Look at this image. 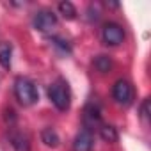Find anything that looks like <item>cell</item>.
Masks as SVG:
<instances>
[{
	"instance_id": "cell-1",
	"label": "cell",
	"mask_w": 151,
	"mask_h": 151,
	"mask_svg": "<svg viewBox=\"0 0 151 151\" xmlns=\"http://www.w3.org/2000/svg\"><path fill=\"white\" fill-rule=\"evenodd\" d=\"M14 96L23 107H32L39 100L37 86L27 77H18L14 80Z\"/></svg>"
},
{
	"instance_id": "cell-2",
	"label": "cell",
	"mask_w": 151,
	"mask_h": 151,
	"mask_svg": "<svg viewBox=\"0 0 151 151\" xmlns=\"http://www.w3.org/2000/svg\"><path fill=\"white\" fill-rule=\"evenodd\" d=\"M48 98L57 110H60V112L68 110L71 105V91H69L68 82L64 78H57L48 87Z\"/></svg>"
},
{
	"instance_id": "cell-3",
	"label": "cell",
	"mask_w": 151,
	"mask_h": 151,
	"mask_svg": "<svg viewBox=\"0 0 151 151\" xmlns=\"http://www.w3.org/2000/svg\"><path fill=\"white\" fill-rule=\"evenodd\" d=\"M57 14L53 13V11H50V9H41V11H37L36 14H34V18H32V25H34V29L36 30H39V32H52L55 27H57Z\"/></svg>"
},
{
	"instance_id": "cell-4",
	"label": "cell",
	"mask_w": 151,
	"mask_h": 151,
	"mask_svg": "<svg viewBox=\"0 0 151 151\" xmlns=\"http://www.w3.org/2000/svg\"><path fill=\"white\" fill-rule=\"evenodd\" d=\"M101 41L107 46H119L124 41V29L116 22L105 23L101 29Z\"/></svg>"
},
{
	"instance_id": "cell-5",
	"label": "cell",
	"mask_w": 151,
	"mask_h": 151,
	"mask_svg": "<svg viewBox=\"0 0 151 151\" xmlns=\"http://www.w3.org/2000/svg\"><path fill=\"white\" fill-rule=\"evenodd\" d=\"M112 98L116 100V103L123 105V107H128L133 103V87L128 80H123L119 78L114 87H112Z\"/></svg>"
},
{
	"instance_id": "cell-6",
	"label": "cell",
	"mask_w": 151,
	"mask_h": 151,
	"mask_svg": "<svg viewBox=\"0 0 151 151\" xmlns=\"http://www.w3.org/2000/svg\"><path fill=\"white\" fill-rule=\"evenodd\" d=\"M100 126H101V110L98 105L89 103L84 110V128L93 132L94 128H100Z\"/></svg>"
},
{
	"instance_id": "cell-7",
	"label": "cell",
	"mask_w": 151,
	"mask_h": 151,
	"mask_svg": "<svg viewBox=\"0 0 151 151\" xmlns=\"http://www.w3.org/2000/svg\"><path fill=\"white\" fill-rule=\"evenodd\" d=\"M94 146V137L93 132L82 128L73 139V151H93Z\"/></svg>"
},
{
	"instance_id": "cell-8",
	"label": "cell",
	"mask_w": 151,
	"mask_h": 151,
	"mask_svg": "<svg viewBox=\"0 0 151 151\" xmlns=\"http://www.w3.org/2000/svg\"><path fill=\"white\" fill-rule=\"evenodd\" d=\"M9 144L14 151H30V139L25 132L11 128L9 132Z\"/></svg>"
},
{
	"instance_id": "cell-9",
	"label": "cell",
	"mask_w": 151,
	"mask_h": 151,
	"mask_svg": "<svg viewBox=\"0 0 151 151\" xmlns=\"http://www.w3.org/2000/svg\"><path fill=\"white\" fill-rule=\"evenodd\" d=\"M41 140H43L45 146H48V147H57L59 142H60L59 133H57L53 128H45V130L41 132Z\"/></svg>"
},
{
	"instance_id": "cell-10",
	"label": "cell",
	"mask_w": 151,
	"mask_h": 151,
	"mask_svg": "<svg viewBox=\"0 0 151 151\" xmlns=\"http://www.w3.org/2000/svg\"><path fill=\"white\" fill-rule=\"evenodd\" d=\"M59 9V14L64 18V20H75L77 18V9H75V6L71 2H68V0H64V2H60L57 6Z\"/></svg>"
},
{
	"instance_id": "cell-11",
	"label": "cell",
	"mask_w": 151,
	"mask_h": 151,
	"mask_svg": "<svg viewBox=\"0 0 151 151\" xmlns=\"http://www.w3.org/2000/svg\"><path fill=\"white\" fill-rule=\"evenodd\" d=\"M98 132H100V137L103 139V140H107V142H116L117 140V130L112 126V124H101L100 128H98Z\"/></svg>"
},
{
	"instance_id": "cell-12",
	"label": "cell",
	"mask_w": 151,
	"mask_h": 151,
	"mask_svg": "<svg viewBox=\"0 0 151 151\" xmlns=\"http://www.w3.org/2000/svg\"><path fill=\"white\" fill-rule=\"evenodd\" d=\"M94 68H96L100 73H109V71L112 69V60H110V57H107V55H98V57L94 59Z\"/></svg>"
},
{
	"instance_id": "cell-13",
	"label": "cell",
	"mask_w": 151,
	"mask_h": 151,
	"mask_svg": "<svg viewBox=\"0 0 151 151\" xmlns=\"http://www.w3.org/2000/svg\"><path fill=\"white\" fill-rule=\"evenodd\" d=\"M11 55H13V50L9 45H2L0 46V66L4 69H9L11 68Z\"/></svg>"
},
{
	"instance_id": "cell-14",
	"label": "cell",
	"mask_w": 151,
	"mask_h": 151,
	"mask_svg": "<svg viewBox=\"0 0 151 151\" xmlns=\"http://www.w3.org/2000/svg\"><path fill=\"white\" fill-rule=\"evenodd\" d=\"M52 45H53L55 50L60 52V55H69V53H71V46H69V43H68L66 39H62V37L53 36V37H52Z\"/></svg>"
},
{
	"instance_id": "cell-15",
	"label": "cell",
	"mask_w": 151,
	"mask_h": 151,
	"mask_svg": "<svg viewBox=\"0 0 151 151\" xmlns=\"http://www.w3.org/2000/svg\"><path fill=\"white\" fill-rule=\"evenodd\" d=\"M140 119H142L144 123L149 121V98H146V100L142 101V105H140Z\"/></svg>"
}]
</instances>
